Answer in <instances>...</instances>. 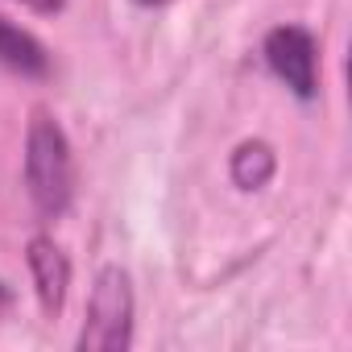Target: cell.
Here are the masks:
<instances>
[{
	"label": "cell",
	"instance_id": "cell-7",
	"mask_svg": "<svg viewBox=\"0 0 352 352\" xmlns=\"http://www.w3.org/2000/svg\"><path fill=\"white\" fill-rule=\"evenodd\" d=\"M17 5H25V9H34V13H58L67 0H17Z\"/></svg>",
	"mask_w": 352,
	"mask_h": 352
},
{
	"label": "cell",
	"instance_id": "cell-5",
	"mask_svg": "<svg viewBox=\"0 0 352 352\" xmlns=\"http://www.w3.org/2000/svg\"><path fill=\"white\" fill-rule=\"evenodd\" d=\"M0 63H5L9 71H17V75H30V79L50 75V54H46V46H42L34 34H25V30H17L13 21H5V17H0Z\"/></svg>",
	"mask_w": 352,
	"mask_h": 352
},
{
	"label": "cell",
	"instance_id": "cell-6",
	"mask_svg": "<svg viewBox=\"0 0 352 352\" xmlns=\"http://www.w3.org/2000/svg\"><path fill=\"white\" fill-rule=\"evenodd\" d=\"M232 183L241 191H261L270 179H274V170H278V157L265 141H241L236 153H232Z\"/></svg>",
	"mask_w": 352,
	"mask_h": 352
},
{
	"label": "cell",
	"instance_id": "cell-1",
	"mask_svg": "<svg viewBox=\"0 0 352 352\" xmlns=\"http://www.w3.org/2000/svg\"><path fill=\"white\" fill-rule=\"evenodd\" d=\"M25 187L42 216H63L75 195V157L63 124L38 108L25 133Z\"/></svg>",
	"mask_w": 352,
	"mask_h": 352
},
{
	"label": "cell",
	"instance_id": "cell-8",
	"mask_svg": "<svg viewBox=\"0 0 352 352\" xmlns=\"http://www.w3.org/2000/svg\"><path fill=\"white\" fill-rule=\"evenodd\" d=\"M137 5H145V9H157V5H170V0H137Z\"/></svg>",
	"mask_w": 352,
	"mask_h": 352
},
{
	"label": "cell",
	"instance_id": "cell-3",
	"mask_svg": "<svg viewBox=\"0 0 352 352\" xmlns=\"http://www.w3.org/2000/svg\"><path fill=\"white\" fill-rule=\"evenodd\" d=\"M265 63L298 100H315V91H319V46L302 25H278L265 38Z\"/></svg>",
	"mask_w": 352,
	"mask_h": 352
},
{
	"label": "cell",
	"instance_id": "cell-2",
	"mask_svg": "<svg viewBox=\"0 0 352 352\" xmlns=\"http://www.w3.org/2000/svg\"><path fill=\"white\" fill-rule=\"evenodd\" d=\"M129 344H133V282L120 265H104L87 298L79 352H120Z\"/></svg>",
	"mask_w": 352,
	"mask_h": 352
},
{
	"label": "cell",
	"instance_id": "cell-4",
	"mask_svg": "<svg viewBox=\"0 0 352 352\" xmlns=\"http://www.w3.org/2000/svg\"><path fill=\"white\" fill-rule=\"evenodd\" d=\"M30 274H34V290H38L42 311L58 315L63 302H67V286H71V261L50 236L30 241Z\"/></svg>",
	"mask_w": 352,
	"mask_h": 352
}]
</instances>
